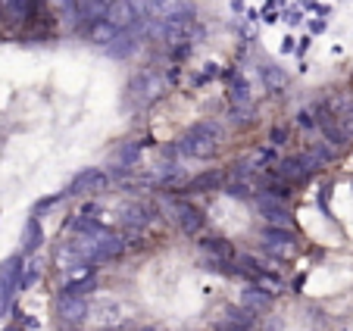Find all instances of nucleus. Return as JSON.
<instances>
[{"instance_id":"3","label":"nucleus","mask_w":353,"mask_h":331,"mask_svg":"<svg viewBox=\"0 0 353 331\" xmlns=\"http://www.w3.org/2000/svg\"><path fill=\"white\" fill-rule=\"evenodd\" d=\"M166 94V79L157 69H141L138 75H132L125 85V103L128 106H150Z\"/></svg>"},{"instance_id":"30","label":"nucleus","mask_w":353,"mask_h":331,"mask_svg":"<svg viewBox=\"0 0 353 331\" xmlns=\"http://www.w3.org/2000/svg\"><path fill=\"white\" fill-rule=\"evenodd\" d=\"M57 7L63 10V16H66V19H72V16H75V0H57Z\"/></svg>"},{"instance_id":"2","label":"nucleus","mask_w":353,"mask_h":331,"mask_svg":"<svg viewBox=\"0 0 353 331\" xmlns=\"http://www.w3.org/2000/svg\"><path fill=\"white\" fill-rule=\"evenodd\" d=\"M219 141H222V126H216V122H197V126H191L175 141V147H179V157L210 159L219 150Z\"/></svg>"},{"instance_id":"32","label":"nucleus","mask_w":353,"mask_h":331,"mask_svg":"<svg viewBox=\"0 0 353 331\" xmlns=\"http://www.w3.org/2000/svg\"><path fill=\"white\" fill-rule=\"evenodd\" d=\"M341 126H344V132L353 138V106H350V110H347L344 116H341Z\"/></svg>"},{"instance_id":"12","label":"nucleus","mask_w":353,"mask_h":331,"mask_svg":"<svg viewBox=\"0 0 353 331\" xmlns=\"http://www.w3.org/2000/svg\"><path fill=\"white\" fill-rule=\"evenodd\" d=\"M110 185V175L100 169H81L72 181H69V194H97Z\"/></svg>"},{"instance_id":"14","label":"nucleus","mask_w":353,"mask_h":331,"mask_svg":"<svg viewBox=\"0 0 353 331\" xmlns=\"http://www.w3.org/2000/svg\"><path fill=\"white\" fill-rule=\"evenodd\" d=\"M228 181H225V172H203V175H197V179H188L185 185L179 188V194H194V191H219V188H225Z\"/></svg>"},{"instance_id":"10","label":"nucleus","mask_w":353,"mask_h":331,"mask_svg":"<svg viewBox=\"0 0 353 331\" xmlns=\"http://www.w3.org/2000/svg\"><path fill=\"white\" fill-rule=\"evenodd\" d=\"M110 3L113 0H75V16H72V26L75 28H91L94 22H100L103 16H107Z\"/></svg>"},{"instance_id":"31","label":"nucleus","mask_w":353,"mask_h":331,"mask_svg":"<svg viewBox=\"0 0 353 331\" xmlns=\"http://www.w3.org/2000/svg\"><path fill=\"white\" fill-rule=\"evenodd\" d=\"M297 126H303V128H313V126H316L313 113H310V110H303V113H297Z\"/></svg>"},{"instance_id":"26","label":"nucleus","mask_w":353,"mask_h":331,"mask_svg":"<svg viewBox=\"0 0 353 331\" xmlns=\"http://www.w3.org/2000/svg\"><path fill=\"white\" fill-rule=\"evenodd\" d=\"M250 166L254 169H269V166H279V150H275L272 144H266V147H260V150H254L250 153Z\"/></svg>"},{"instance_id":"20","label":"nucleus","mask_w":353,"mask_h":331,"mask_svg":"<svg viewBox=\"0 0 353 331\" xmlns=\"http://www.w3.org/2000/svg\"><path fill=\"white\" fill-rule=\"evenodd\" d=\"M119 34H122L119 28H116V26H110L107 19L94 22V26L88 28V41H91V44H97V47H110L116 38H119Z\"/></svg>"},{"instance_id":"5","label":"nucleus","mask_w":353,"mask_h":331,"mask_svg":"<svg viewBox=\"0 0 353 331\" xmlns=\"http://www.w3.org/2000/svg\"><path fill=\"white\" fill-rule=\"evenodd\" d=\"M103 19H107L110 26H116L119 32H132V28H141L144 10H141L138 0H113Z\"/></svg>"},{"instance_id":"13","label":"nucleus","mask_w":353,"mask_h":331,"mask_svg":"<svg viewBox=\"0 0 353 331\" xmlns=\"http://www.w3.org/2000/svg\"><path fill=\"white\" fill-rule=\"evenodd\" d=\"M22 272H26L22 257H10L7 263L0 265V291L7 294V297H13L16 288H22Z\"/></svg>"},{"instance_id":"29","label":"nucleus","mask_w":353,"mask_h":331,"mask_svg":"<svg viewBox=\"0 0 353 331\" xmlns=\"http://www.w3.org/2000/svg\"><path fill=\"white\" fill-rule=\"evenodd\" d=\"M60 200H63V194H50V197H44V200H41V203H38V206H34V216H38V212H41V210H47V206H54V203H60Z\"/></svg>"},{"instance_id":"24","label":"nucleus","mask_w":353,"mask_h":331,"mask_svg":"<svg viewBox=\"0 0 353 331\" xmlns=\"http://www.w3.org/2000/svg\"><path fill=\"white\" fill-rule=\"evenodd\" d=\"M113 159H116V166H119V169H132V166H138V159H141V144L128 141V144L116 147Z\"/></svg>"},{"instance_id":"23","label":"nucleus","mask_w":353,"mask_h":331,"mask_svg":"<svg viewBox=\"0 0 353 331\" xmlns=\"http://www.w3.org/2000/svg\"><path fill=\"white\" fill-rule=\"evenodd\" d=\"M41 241H44V232H41L38 216H28V219H26V232H22V250H26V253H34V250L41 247Z\"/></svg>"},{"instance_id":"21","label":"nucleus","mask_w":353,"mask_h":331,"mask_svg":"<svg viewBox=\"0 0 353 331\" xmlns=\"http://www.w3.org/2000/svg\"><path fill=\"white\" fill-rule=\"evenodd\" d=\"M125 225H132V228H144V225H150L154 222V206H147V203H132V206H125Z\"/></svg>"},{"instance_id":"17","label":"nucleus","mask_w":353,"mask_h":331,"mask_svg":"<svg viewBox=\"0 0 353 331\" xmlns=\"http://www.w3.org/2000/svg\"><path fill=\"white\" fill-rule=\"evenodd\" d=\"M125 250V241L119 238V234H113V232H100V238H97V259L94 263H107V259H116L119 253Z\"/></svg>"},{"instance_id":"25","label":"nucleus","mask_w":353,"mask_h":331,"mask_svg":"<svg viewBox=\"0 0 353 331\" xmlns=\"http://www.w3.org/2000/svg\"><path fill=\"white\" fill-rule=\"evenodd\" d=\"M303 153H307V157L316 163V169H319V166H325V163H332V159H338V153H341V150H338V147H332V144L325 141V144H313V147H307Z\"/></svg>"},{"instance_id":"15","label":"nucleus","mask_w":353,"mask_h":331,"mask_svg":"<svg viewBox=\"0 0 353 331\" xmlns=\"http://www.w3.org/2000/svg\"><path fill=\"white\" fill-rule=\"evenodd\" d=\"M197 244L210 257V263H232L234 259V247L225 238H200Z\"/></svg>"},{"instance_id":"19","label":"nucleus","mask_w":353,"mask_h":331,"mask_svg":"<svg viewBox=\"0 0 353 331\" xmlns=\"http://www.w3.org/2000/svg\"><path fill=\"white\" fill-rule=\"evenodd\" d=\"M138 47H141V34H138V28H132V32H122L107 50L113 53V57H119V60H125V57H132V53L138 50Z\"/></svg>"},{"instance_id":"6","label":"nucleus","mask_w":353,"mask_h":331,"mask_svg":"<svg viewBox=\"0 0 353 331\" xmlns=\"http://www.w3.org/2000/svg\"><path fill=\"white\" fill-rule=\"evenodd\" d=\"M313 172H316V163L307 157V153L285 157V159H279V166H275V179L288 181V185H303Z\"/></svg>"},{"instance_id":"27","label":"nucleus","mask_w":353,"mask_h":331,"mask_svg":"<svg viewBox=\"0 0 353 331\" xmlns=\"http://www.w3.org/2000/svg\"><path fill=\"white\" fill-rule=\"evenodd\" d=\"M256 285L266 288L269 294H279V291H281V279L275 275V272H269V269H263L260 275H256Z\"/></svg>"},{"instance_id":"4","label":"nucleus","mask_w":353,"mask_h":331,"mask_svg":"<svg viewBox=\"0 0 353 331\" xmlns=\"http://www.w3.org/2000/svg\"><path fill=\"white\" fill-rule=\"evenodd\" d=\"M263 241V250L279 263V259H291L297 253V238H294L291 228H281V225H266L260 234Z\"/></svg>"},{"instance_id":"11","label":"nucleus","mask_w":353,"mask_h":331,"mask_svg":"<svg viewBox=\"0 0 353 331\" xmlns=\"http://www.w3.org/2000/svg\"><path fill=\"white\" fill-rule=\"evenodd\" d=\"M91 312V303L85 297H75V294H60L57 297V316L66 325H81Z\"/></svg>"},{"instance_id":"33","label":"nucleus","mask_w":353,"mask_h":331,"mask_svg":"<svg viewBox=\"0 0 353 331\" xmlns=\"http://www.w3.org/2000/svg\"><path fill=\"white\" fill-rule=\"evenodd\" d=\"M350 94H353V91H350Z\"/></svg>"},{"instance_id":"28","label":"nucleus","mask_w":353,"mask_h":331,"mask_svg":"<svg viewBox=\"0 0 353 331\" xmlns=\"http://www.w3.org/2000/svg\"><path fill=\"white\" fill-rule=\"evenodd\" d=\"M269 144H272V147L288 144V128H285V126H275L272 132H269Z\"/></svg>"},{"instance_id":"22","label":"nucleus","mask_w":353,"mask_h":331,"mask_svg":"<svg viewBox=\"0 0 353 331\" xmlns=\"http://www.w3.org/2000/svg\"><path fill=\"white\" fill-rule=\"evenodd\" d=\"M263 85H266V91L281 94L288 85H291V75H288L281 66H263Z\"/></svg>"},{"instance_id":"9","label":"nucleus","mask_w":353,"mask_h":331,"mask_svg":"<svg viewBox=\"0 0 353 331\" xmlns=\"http://www.w3.org/2000/svg\"><path fill=\"white\" fill-rule=\"evenodd\" d=\"M172 219L179 222V228L185 234H200L203 232V212L191 203V200H172Z\"/></svg>"},{"instance_id":"8","label":"nucleus","mask_w":353,"mask_h":331,"mask_svg":"<svg viewBox=\"0 0 353 331\" xmlns=\"http://www.w3.org/2000/svg\"><path fill=\"white\" fill-rule=\"evenodd\" d=\"M256 210L266 219V225H281V228L291 225V210L285 206V200L272 197V194H266V191L256 194Z\"/></svg>"},{"instance_id":"18","label":"nucleus","mask_w":353,"mask_h":331,"mask_svg":"<svg viewBox=\"0 0 353 331\" xmlns=\"http://www.w3.org/2000/svg\"><path fill=\"white\" fill-rule=\"evenodd\" d=\"M269 303H272V294H269L266 288H260L256 281H254V285H247L244 291H241V306H247L250 312L269 310Z\"/></svg>"},{"instance_id":"7","label":"nucleus","mask_w":353,"mask_h":331,"mask_svg":"<svg viewBox=\"0 0 353 331\" xmlns=\"http://www.w3.org/2000/svg\"><path fill=\"white\" fill-rule=\"evenodd\" d=\"M125 306L119 303V300H110V297H100L91 303V312H88V319H91L94 325H100V328H119L122 322H125Z\"/></svg>"},{"instance_id":"16","label":"nucleus","mask_w":353,"mask_h":331,"mask_svg":"<svg viewBox=\"0 0 353 331\" xmlns=\"http://www.w3.org/2000/svg\"><path fill=\"white\" fill-rule=\"evenodd\" d=\"M44 0H3V16L10 22H26L41 10Z\"/></svg>"},{"instance_id":"1","label":"nucleus","mask_w":353,"mask_h":331,"mask_svg":"<svg viewBox=\"0 0 353 331\" xmlns=\"http://www.w3.org/2000/svg\"><path fill=\"white\" fill-rule=\"evenodd\" d=\"M200 32H203V28H200L191 3H185L179 13H172L169 19L160 22V38L172 53H188L194 41L200 38Z\"/></svg>"}]
</instances>
